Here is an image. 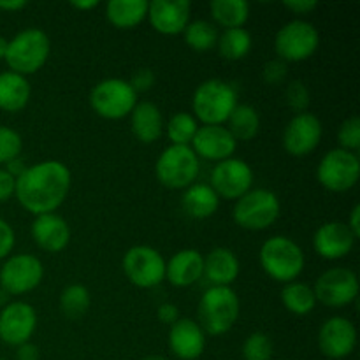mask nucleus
Returning <instances> with one entry per match:
<instances>
[{
  "label": "nucleus",
  "instance_id": "f257e3e1",
  "mask_svg": "<svg viewBox=\"0 0 360 360\" xmlns=\"http://www.w3.org/2000/svg\"><path fill=\"white\" fill-rule=\"evenodd\" d=\"M72 186V174L60 160H44L28 165L23 174L16 178L14 197L20 206L34 217L55 213Z\"/></svg>",
  "mask_w": 360,
  "mask_h": 360
},
{
  "label": "nucleus",
  "instance_id": "f03ea898",
  "mask_svg": "<svg viewBox=\"0 0 360 360\" xmlns=\"http://www.w3.org/2000/svg\"><path fill=\"white\" fill-rule=\"evenodd\" d=\"M259 262L264 273L278 283L297 281L306 267V255L301 246L287 236H273L260 246Z\"/></svg>",
  "mask_w": 360,
  "mask_h": 360
},
{
  "label": "nucleus",
  "instance_id": "7ed1b4c3",
  "mask_svg": "<svg viewBox=\"0 0 360 360\" xmlns=\"http://www.w3.org/2000/svg\"><path fill=\"white\" fill-rule=\"evenodd\" d=\"M199 326L210 336H224L236 326L241 302L232 287H210L199 301Z\"/></svg>",
  "mask_w": 360,
  "mask_h": 360
},
{
  "label": "nucleus",
  "instance_id": "20e7f679",
  "mask_svg": "<svg viewBox=\"0 0 360 360\" xmlns=\"http://www.w3.org/2000/svg\"><path fill=\"white\" fill-rule=\"evenodd\" d=\"M51 55V41L41 28H25L7 42L4 60L13 72L30 76L41 70Z\"/></svg>",
  "mask_w": 360,
  "mask_h": 360
},
{
  "label": "nucleus",
  "instance_id": "39448f33",
  "mask_svg": "<svg viewBox=\"0 0 360 360\" xmlns=\"http://www.w3.org/2000/svg\"><path fill=\"white\" fill-rule=\"evenodd\" d=\"M238 105V90L224 79H207L195 88L192 111L202 125H225Z\"/></svg>",
  "mask_w": 360,
  "mask_h": 360
},
{
  "label": "nucleus",
  "instance_id": "423d86ee",
  "mask_svg": "<svg viewBox=\"0 0 360 360\" xmlns=\"http://www.w3.org/2000/svg\"><path fill=\"white\" fill-rule=\"evenodd\" d=\"M200 172V160L190 146L165 148L155 164V176L158 183L169 190H186L197 183Z\"/></svg>",
  "mask_w": 360,
  "mask_h": 360
},
{
  "label": "nucleus",
  "instance_id": "0eeeda50",
  "mask_svg": "<svg viewBox=\"0 0 360 360\" xmlns=\"http://www.w3.org/2000/svg\"><path fill=\"white\" fill-rule=\"evenodd\" d=\"M281 213V202L269 188H252L236 200L232 218L245 231H266L276 224Z\"/></svg>",
  "mask_w": 360,
  "mask_h": 360
},
{
  "label": "nucleus",
  "instance_id": "6e6552de",
  "mask_svg": "<svg viewBox=\"0 0 360 360\" xmlns=\"http://www.w3.org/2000/svg\"><path fill=\"white\" fill-rule=\"evenodd\" d=\"M137 104V94L127 79L108 77L91 88L90 105L101 118L116 122L130 116Z\"/></svg>",
  "mask_w": 360,
  "mask_h": 360
},
{
  "label": "nucleus",
  "instance_id": "1a4fd4ad",
  "mask_svg": "<svg viewBox=\"0 0 360 360\" xmlns=\"http://www.w3.org/2000/svg\"><path fill=\"white\" fill-rule=\"evenodd\" d=\"M320 46V34L309 21L292 20L278 30L274 49L278 58L287 63H299L311 58Z\"/></svg>",
  "mask_w": 360,
  "mask_h": 360
},
{
  "label": "nucleus",
  "instance_id": "9d476101",
  "mask_svg": "<svg viewBox=\"0 0 360 360\" xmlns=\"http://www.w3.org/2000/svg\"><path fill=\"white\" fill-rule=\"evenodd\" d=\"M360 158L352 151L336 150L327 151L316 167V179L326 190L333 193L350 192L359 183Z\"/></svg>",
  "mask_w": 360,
  "mask_h": 360
},
{
  "label": "nucleus",
  "instance_id": "9b49d317",
  "mask_svg": "<svg viewBox=\"0 0 360 360\" xmlns=\"http://www.w3.org/2000/svg\"><path fill=\"white\" fill-rule=\"evenodd\" d=\"M122 269L127 280L137 288H155L165 280V259L158 250L148 245H136L125 252Z\"/></svg>",
  "mask_w": 360,
  "mask_h": 360
},
{
  "label": "nucleus",
  "instance_id": "f8f14e48",
  "mask_svg": "<svg viewBox=\"0 0 360 360\" xmlns=\"http://www.w3.org/2000/svg\"><path fill=\"white\" fill-rule=\"evenodd\" d=\"M44 278V264L32 253H14L0 267V288L9 295H23L35 290Z\"/></svg>",
  "mask_w": 360,
  "mask_h": 360
},
{
  "label": "nucleus",
  "instance_id": "ddd939ff",
  "mask_svg": "<svg viewBox=\"0 0 360 360\" xmlns=\"http://www.w3.org/2000/svg\"><path fill=\"white\" fill-rule=\"evenodd\" d=\"M313 292L327 308H347L359 297V278L348 267H333L316 278Z\"/></svg>",
  "mask_w": 360,
  "mask_h": 360
},
{
  "label": "nucleus",
  "instance_id": "4468645a",
  "mask_svg": "<svg viewBox=\"0 0 360 360\" xmlns=\"http://www.w3.org/2000/svg\"><path fill=\"white\" fill-rule=\"evenodd\" d=\"M253 169L243 158H227L218 162L211 171L210 186L217 192L220 199L238 200L248 193L253 186Z\"/></svg>",
  "mask_w": 360,
  "mask_h": 360
},
{
  "label": "nucleus",
  "instance_id": "2eb2a0df",
  "mask_svg": "<svg viewBox=\"0 0 360 360\" xmlns=\"http://www.w3.org/2000/svg\"><path fill=\"white\" fill-rule=\"evenodd\" d=\"M37 311L25 301H13L0 309V341L9 347L28 343L37 329Z\"/></svg>",
  "mask_w": 360,
  "mask_h": 360
},
{
  "label": "nucleus",
  "instance_id": "dca6fc26",
  "mask_svg": "<svg viewBox=\"0 0 360 360\" xmlns=\"http://www.w3.org/2000/svg\"><path fill=\"white\" fill-rule=\"evenodd\" d=\"M323 136V125L313 112H299L283 130V148L288 155L302 158L319 148Z\"/></svg>",
  "mask_w": 360,
  "mask_h": 360
},
{
  "label": "nucleus",
  "instance_id": "f3484780",
  "mask_svg": "<svg viewBox=\"0 0 360 360\" xmlns=\"http://www.w3.org/2000/svg\"><path fill=\"white\" fill-rule=\"evenodd\" d=\"M357 347V329L347 316H330L319 330V348L327 359L343 360Z\"/></svg>",
  "mask_w": 360,
  "mask_h": 360
},
{
  "label": "nucleus",
  "instance_id": "a211bd4d",
  "mask_svg": "<svg viewBox=\"0 0 360 360\" xmlns=\"http://www.w3.org/2000/svg\"><path fill=\"white\" fill-rule=\"evenodd\" d=\"M190 148L199 157V160L224 162L234 157L238 150V141L232 137L225 125H202L197 130Z\"/></svg>",
  "mask_w": 360,
  "mask_h": 360
},
{
  "label": "nucleus",
  "instance_id": "6ab92c4d",
  "mask_svg": "<svg viewBox=\"0 0 360 360\" xmlns=\"http://www.w3.org/2000/svg\"><path fill=\"white\" fill-rule=\"evenodd\" d=\"M355 238L345 221H326L313 234V250L316 255L326 260H340L350 255L354 250Z\"/></svg>",
  "mask_w": 360,
  "mask_h": 360
},
{
  "label": "nucleus",
  "instance_id": "aec40b11",
  "mask_svg": "<svg viewBox=\"0 0 360 360\" xmlns=\"http://www.w3.org/2000/svg\"><path fill=\"white\" fill-rule=\"evenodd\" d=\"M192 4L188 0H153L148 4V20L162 35H179L190 23Z\"/></svg>",
  "mask_w": 360,
  "mask_h": 360
},
{
  "label": "nucleus",
  "instance_id": "412c9836",
  "mask_svg": "<svg viewBox=\"0 0 360 360\" xmlns=\"http://www.w3.org/2000/svg\"><path fill=\"white\" fill-rule=\"evenodd\" d=\"M32 239L35 245L48 253H60L69 246L70 227L65 218L56 213L39 214L30 227Z\"/></svg>",
  "mask_w": 360,
  "mask_h": 360
},
{
  "label": "nucleus",
  "instance_id": "4be33fe9",
  "mask_svg": "<svg viewBox=\"0 0 360 360\" xmlns=\"http://www.w3.org/2000/svg\"><path fill=\"white\" fill-rule=\"evenodd\" d=\"M169 348L179 360H197L206 350V333L193 320L179 319L169 330Z\"/></svg>",
  "mask_w": 360,
  "mask_h": 360
},
{
  "label": "nucleus",
  "instance_id": "5701e85b",
  "mask_svg": "<svg viewBox=\"0 0 360 360\" xmlns=\"http://www.w3.org/2000/svg\"><path fill=\"white\" fill-rule=\"evenodd\" d=\"M204 276V255L195 248H185L176 252L165 260V280L178 288L195 285Z\"/></svg>",
  "mask_w": 360,
  "mask_h": 360
},
{
  "label": "nucleus",
  "instance_id": "b1692460",
  "mask_svg": "<svg viewBox=\"0 0 360 360\" xmlns=\"http://www.w3.org/2000/svg\"><path fill=\"white\" fill-rule=\"evenodd\" d=\"M241 273L238 255L231 248L217 246L204 257V276L211 287H231Z\"/></svg>",
  "mask_w": 360,
  "mask_h": 360
},
{
  "label": "nucleus",
  "instance_id": "393cba45",
  "mask_svg": "<svg viewBox=\"0 0 360 360\" xmlns=\"http://www.w3.org/2000/svg\"><path fill=\"white\" fill-rule=\"evenodd\" d=\"M130 129L137 141L143 144H153L164 136L165 123L160 108L155 102H137L130 112Z\"/></svg>",
  "mask_w": 360,
  "mask_h": 360
},
{
  "label": "nucleus",
  "instance_id": "a878e982",
  "mask_svg": "<svg viewBox=\"0 0 360 360\" xmlns=\"http://www.w3.org/2000/svg\"><path fill=\"white\" fill-rule=\"evenodd\" d=\"M181 207L193 220H207L220 207V197L207 183H193L183 192Z\"/></svg>",
  "mask_w": 360,
  "mask_h": 360
},
{
  "label": "nucleus",
  "instance_id": "bb28decb",
  "mask_svg": "<svg viewBox=\"0 0 360 360\" xmlns=\"http://www.w3.org/2000/svg\"><path fill=\"white\" fill-rule=\"evenodd\" d=\"M30 83L21 74L13 70L0 72V111L20 112L30 102Z\"/></svg>",
  "mask_w": 360,
  "mask_h": 360
},
{
  "label": "nucleus",
  "instance_id": "cd10ccee",
  "mask_svg": "<svg viewBox=\"0 0 360 360\" xmlns=\"http://www.w3.org/2000/svg\"><path fill=\"white\" fill-rule=\"evenodd\" d=\"M146 0H109L105 4V20L120 30L136 28L148 16Z\"/></svg>",
  "mask_w": 360,
  "mask_h": 360
},
{
  "label": "nucleus",
  "instance_id": "c85d7f7f",
  "mask_svg": "<svg viewBox=\"0 0 360 360\" xmlns=\"http://www.w3.org/2000/svg\"><path fill=\"white\" fill-rule=\"evenodd\" d=\"M213 23L224 30L245 28L250 18V4L245 0H213L210 4Z\"/></svg>",
  "mask_w": 360,
  "mask_h": 360
},
{
  "label": "nucleus",
  "instance_id": "c756f323",
  "mask_svg": "<svg viewBox=\"0 0 360 360\" xmlns=\"http://www.w3.org/2000/svg\"><path fill=\"white\" fill-rule=\"evenodd\" d=\"M281 304L295 316H308L315 311L316 297L311 285L302 281H290L281 288Z\"/></svg>",
  "mask_w": 360,
  "mask_h": 360
},
{
  "label": "nucleus",
  "instance_id": "7c9ffc66",
  "mask_svg": "<svg viewBox=\"0 0 360 360\" xmlns=\"http://www.w3.org/2000/svg\"><path fill=\"white\" fill-rule=\"evenodd\" d=\"M227 130L236 141H252L260 132V115L253 105L238 104L227 120Z\"/></svg>",
  "mask_w": 360,
  "mask_h": 360
},
{
  "label": "nucleus",
  "instance_id": "2f4dec72",
  "mask_svg": "<svg viewBox=\"0 0 360 360\" xmlns=\"http://www.w3.org/2000/svg\"><path fill=\"white\" fill-rule=\"evenodd\" d=\"M253 39L246 28H231L224 30L218 37V51L229 62H239L252 51Z\"/></svg>",
  "mask_w": 360,
  "mask_h": 360
},
{
  "label": "nucleus",
  "instance_id": "473e14b6",
  "mask_svg": "<svg viewBox=\"0 0 360 360\" xmlns=\"http://www.w3.org/2000/svg\"><path fill=\"white\" fill-rule=\"evenodd\" d=\"M183 37L188 48H192L193 51H210V49L217 48L218 37H220V32L218 27L211 21L206 20H193L186 25L185 32H183Z\"/></svg>",
  "mask_w": 360,
  "mask_h": 360
},
{
  "label": "nucleus",
  "instance_id": "72a5a7b5",
  "mask_svg": "<svg viewBox=\"0 0 360 360\" xmlns=\"http://www.w3.org/2000/svg\"><path fill=\"white\" fill-rule=\"evenodd\" d=\"M60 311L67 316V319H81L86 315V311L91 306V295L84 285L72 283L65 287L60 294L58 299Z\"/></svg>",
  "mask_w": 360,
  "mask_h": 360
},
{
  "label": "nucleus",
  "instance_id": "f704fd0d",
  "mask_svg": "<svg viewBox=\"0 0 360 360\" xmlns=\"http://www.w3.org/2000/svg\"><path fill=\"white\" fill-rule=\"evenodd\" d=\"M199 127V122L192 112L179 111L172 115L169 122L165 123V134L174 146H190Z\"/></svg>",
  "mask_w": 360,
  "mask_h": 360
},
{
  "label": "nucleus",
  "instance_id": "c9c22d12",
  "mask_svg": "<svg viewBox=\"0 0 360 360\" xmlns=\"http://www.w3.org/2000/svg\"><path fill=\"white\" fill-rule=\"evenodd\" d=\"M274 345L266 333H252L241 348L243 360H273Z\"/></svg>",
  "mask_w": 360,
  "mask_h": 360
},
{
  "label": "nucleus",
  "instance_id": "e433bc0d",
  "mask_svg": "<svg viewBox=\"0 0 360 360\" xmlns=\"http://www.w3.org/2000/svg\"><path fill=\"white\" fill-rule=\"evenodd\" d=\"M23 150V139L20 132L6 125H0V165L9 164L18 158Z\"/></svg>",
  "mask_w": 360,
  "mask_h": 360
},
{
  "label": "nucleus",
  "instance_id": "4c0bfd02",
  "mask_svg": "<svg viewBox=\"0 0 360 360\" xmlns=\"http://www.w3.org/2000/svg\"><path fill=\"white\" fill-rule=\"evenodd\" d=\"M338 143L341 150L357 153L360 150V120L359 116H350L345 120L338 130Z\"/></svg>",
  "mask_w": 360,
  "mask_h": 360
},
{
  "label": "nucleus",
  "instance_id": "58836bf2",
  "mask_svg": "<svg viewBox=\"0 0 360 360\" xmlns=\"http://www.w3.org/2000/svg\"><path fill=\"white\" fill-rule=\"evenodd\" d=\"M285 102H287L288 108L292 111L299 112H306L308 111V105L311 102V94H309V88L306 86L302 81L295 79L290 81L285 88Z\"/></svg>",
  "mask_w": 360,
  "mask_h": 360
},
{
  "label": "nucleus",
  "instance_id": "ea45409f",
  "mask_svg": "<svg viewBox=\"0 0 360 360\" xmlns=\"http://www.w3.org/2000/svg\"><path fill=\"white\" fill-rule=\"evenodd\" d=\"M288 74V63L283 62L280 58H273L264 65L262 69V77L267 84L271 86H276V84H281L285 79H287Z\"/></svg>",
  "mask_w": 360,
  "mask_h": 360
},
{
  "label": "nucleus",
  "instance_id": "a19ab883",
  "mask_svg": "<svg viewBox=\"0 0 360 360\" xmlns=\"http://www.w3.org/2000/svg\"><path fill=\"white\" fill-rule=\"evenodd\" d=\"M155 83H157V76H155L153 70L148 69V67H141V69H137L129 79V84L134 88L136 94L150 91L151 88L155 86Z\"/></svg>",
  "mask_w": 360,
  "mask_h": 360
},
{
  "label": "nucleus",
  "instance_id": "79ce46f5",
  "mask_svg": "<svg viewBox=\"0 0 360 360\" xmlns=\"http://www.w3.org/2000/svg\"><path fill=\"white\" fill-rule=\"evenodd\" d=\"M16 245V234L9 221L0 218V260H6Z\"/></svg>",
  "mask_w": 360,
  "mask_h": 360
},
{
  "label": "nucleus",
  "instance_id": "37998d69",
  "mask_svg": "<svg viewBox=\"0 0 360 360\" xmlns=\"http://www.w3.org/2000/svg\"><path fill=\"white\" fill-rule=\"evenodd\" d=\"M283 7L294 13L295 16H306V14L313 13L319 7V4L315 0H285Z\"/></svg>",
  "mask_w": 360,
  "mask_h": 360
},
{
  "label": "nucleus",
  "instance_id": "c03bdc74",
  "mask_svg": "<svg viewBox=\"0 0 360 360\" xmlns=\"http://www.w3.org/2000/svg\"><path fill=\"white\" fill-rule=\"evenodd\" d=\"M14 190H16V178H13L6 169H0V202H6L14 197Z\"/></svg>",
  "mask_w": 360,
  "mask_h": 360
},
{
  "label": "nucleus",
  "instance_id": "a18cd8bd",
  "mask_svg": "<svg viewBox=\"0 0 360 360\" xmlns=\"http://www.w3.org/2000/svg\"><path fill=\"white\" fill-rule=\"evenodd\" d=\"M157 319L160 320L162 323H165V326H172V323L178 322L181 316H179L178 306L172 304V302H164V304L158 306Z\"/></svg>",
  "mask_w": 360,
  "mask_h": 360
},
{
  "label": "nucleus",
  "instance_id": "49530a36",
  "mask_svg": "<svg viewBox=\"0 0 360 360\" xmlns=\"http://www.w3.org/2000/svg\"><path fill=\"white\" fill-rule=\"evenodd\" d=\"M39 357H41L39 348L30 341L16 348V360H39Z\"/></svg>",
  "mask_w": 360,
  "mask_h": 360
},
{
  "label": "nucleus",
  "instance_id": "de8ad7c7",
  "mask_svg": "<svg viewBox=\"0 0 360 360\" xmlns=\"http://www.w3.org/2000/svg\"><path fill=\"white\" fill-rule=\"evenodd\" d=\"M345 224L348 225V229L352 231V234L359 239L360 238V204H355V206L352 207L350 217H348V220L345 221Z\"/></svg>",
  "mask_w": 360,
  "mask_h": 360
},
{
  "label": "nucleus",
  "instance_id": "09e8293b",
  "mask_svg": "<svg viewBox=\"0 0 360 360\" xmlns=\"http://www.w3.org/2000/svg\"><path fill=\"white\" fill-rule=\"evenodd\" d=\"M28 165L25 164L23 160H21V157H18V158H14V160H11L9 164H6V171L9 172L11 176H13V178H20L21 174H23L25 172V169H27Z\"/></svg>",
  "mask_w": 360,
  "mask_h": 360
},
{
  "label": "nucleus",
  "instance_id": "8fccbe9b",
  "mask_svg": "<svg viewBox=\"0 0 360 360\" xmlns=\"http://www.w3.org/2000/svg\"><path fill=\"white\" fill-rule=\"evenodd\" d=\"M27 6L28 4L25 0H0V11H6V13H18Z\"/></svg>",
  "mask_w": 360,
  "mask_h": 360
},
{
  "label": "nucleus",
  "instance_id": "3c124183",
  "mask_svg": "<svg viewBox=\"0 0 360 360\" xmlns=\"http://www.w3.org/2000/svg\"><path fill=\"white\" fill-rule=\"evenodd\" d=\"M70 7L76 11H90L98 7V0H79V2H70Z\"/></svg>",
  "mask_w": 360,
  "mask_h": 360
},
{
  "label": "nucleus",
  "instance_id": "603ef678",
  "mask_svg": "<svg viewBox=\"0 0 360 360\" xmlns=\"http://www.w3.org/2000/svg\"><path fill=\"white\" fill-rule=\"evenodd\" d=\"M7 42H9V39H6L4 35H0V60H4V56H6Z\"/></svg>",
  "mask_w": 360,
  "mask_h": 360
},
{
  "label": "nucleus",
  "instance_id": "864d4df0",
  "mask_svg": "<svg viewBox=\"0 0 360 360\" xmlns=\"http://www.w3.org/2000/svg\"><path fill=\"white\" fill-rule=\"evenodd\" d=\"M6 304H9V294H7V292H4L2 288H0V306H6Z\"/></svg>",
  "mask_w": 360,
  "mask_h": 360
},
{
  "label": "nucleus",
  "instance_id": "5fc2aeb1",
  "mask_svg": "<svg viewBox=\"0 0 360 360\" xmlns=\"http://www.w3.org/2000/svg\"><path fill=\"white\" fill-rule=\"evenodd\" d=\"M143 360H169V359L162 357V355H148V357H144Z\"/></svg>",
  "mask_w": 360,
  "mask_h": 360
},
{
  "label": "nucleus",
  "instance_id": "6e6d98bb",
  "mask_svg": "<svg viewBox=\"0 0 360 360\" xmlns=\"http://www.w3.org/2000/svg\"><path fill=\"white\" fill-rule=\"evenodd\" d=\"M276 360H288V359H276Z\"/></svg>",
  "mask_w": 360,
  "mask_h": 360
},
{
  "label": "nucleus",
  "instance_id": "4d7b16f0",
  "mask_svg": "<svg viewBox=\"0 0 360 360\" xmlns=\"http://www.w3.org/2000/svg\"><path fill=\"white\" fill-rule=\"evenodd\" d=\"M0 360H6V359H2V357H0Z\"/></svg>",
  "mask_w": 360,
  "mask_h": 360
}]
</instances>
